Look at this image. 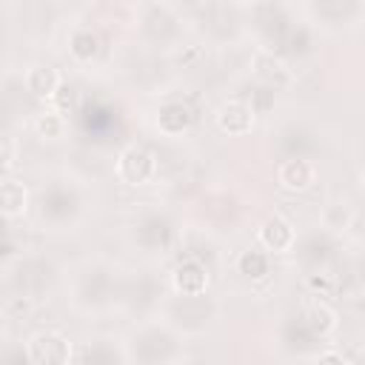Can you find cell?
I'll return each mask as SVG.
<instances>
[{
  "mask_svg": "<svg viewBox=\"0 0 365 365\" xmlns=\"http://www.w3.org/2000/svg\"><path fill=\"white\" fill-rule=\"evenodd\" d=\"M83 211H86V197H83L80 185H74L71 180H51L37 194V217L51 231L74 228L80 222Z\"/></svg>",
  "mask_w": 365,
  "mask_h": 365,
  "instance_id": "6da1fadb",
  "label": "cell"
},
{
  "mask_svg": "<svg viewBox=\"0 0 365 365\" xmlns=\"http://www.w3.org/2000/svg\"><path fill=\"white\" fill-rule=\"evenodd\" d=\"M180 336L168 322H148L143 328H137L125 345L128 362H177L182 359V348H180Z\"/></svg>",
  "mask_w": 365,
  "mask_h": 365,
  "instance_id": "7a4b0ae2",
  "label": "cell"
},
{
  "mask_svg": "<svg viewBox=\"0 0 365 365\" xmlns=\"http://www.w3.org/2000/svg\"><path fill=\"white\" fill-rule=\"evenodd\" d=\"M131 242L143 254H168L177 245V222L157 208H145L131 220Z\"/></svg>",
  "mask_w": 365,
  "mask_h": 365,
  "instance_id": "3957f363",
  "label": "cell"
},
{
  "mask_svg": "<svg viewBox=\"0 0 365 365\" xmlns=\"http://www.w3.org/2000/svg\"><path fill=\"white\" fill-rule=\"evenodd\" d=\"M54 277H57V268L43 254L17 257L9 268V282H11L14 294L26 297V299H40L43 294H48V288L54 285Z\"/></svg>",
  "mask_w": 365,
  "mask_h": 365,
  "instance_id": "277c9868",
  "label": "cell"
},
{
  "mask_svg": "<svg viewBox=\"0 0 365 365\" xmlns=\"http://www.w3.org/2000/svg\"><path fill=\"white\" fill-rule=\"evenodd\" d=\"M214 311L217 305L208 299V291L205 294H174L165 302V322L177 334H200L214 319Z\"/></svg>",
  "mask_w": 365,
  "mask_h": 365,
  "instance_id": "5b68a950",
  "label": "cell"
},
{
  "mask_svg": "<svg viewBox=\"0 0 365 365\" xmlns=\"http://www.w3.org/2000/svg\"><path fill=\"white\" fill-rule=\"evenodd\" d=\"M117 294V279L114 271L103 262H88L77 271L74 277V302L86 311H100L106 308Z\"/></svg>",
  "mask_w": 365,
  "mask_h": 365,
  "instance_id": "8992f818",
  "label": "cell"
},
{
  "mask_svg": "<svg viewBox=\"0 0 365 365\" xmlns=\"http://www.w3.org/2000/svg\"><path fill=\"white\" fill-rule=\"evenodd\" d=\"M114 174L120 182H125L131 188L151 185L160 177V157L145 143H128L114 160Z\"/></svg>",
  "mask_w": 365,
  "mask_h": 365,
  "instance_id": "52a82bcc",
  "label": "cell"
},
{
  "mask_svg": "<svg viewBox=\"0 0 365 365\" xmlns=\"http://www.w3.org/2000/svg\"><path fill=\"white\" fill-rule=\"evenodd\" d=\"M182 34V20L180 14L165 3H151L143 9V17H140V37L154 46V48H168V46H177Z\"/></svg>",
  "mask_w": 365,
  "mask_h": 365,
  "instance_id": "ba28073f",
  "label": "cell"
},
{
  "mask_svg": "<svg viewBox=\"0 0 365 365\" xmlns=\"http://www.w3.org/2000/svg\"><path fill=\"white\" fill-rule=\"evenodd\" d=\"M71 351H74L71 339L57 328L34 331L26 339L29 362H37V365H68L71 362Z\"/></svg>",
  "mask_w": 365,
  "mask_h": 365,
  "instance_id": "9c48e42d",
  "label": "cell"
},
{
  "mask_svg": "<svg viewBox=\"0 0 365 365\" xmlns=\"http://www.w3.org/2000/svg\"><path fill=\"white\" fill-rule=\"evenodd\" d=\"M299 237H297V228L291 220H285L282 214H271L259 222L257 228V245L262 251H268L271 257H279V254H291L297 248Z\"/></svg>",
  "mask_w": 365,
  "mask_h": 365,
  "instance_id": "30bf717a",
  "label": "cell"
},
{
  "mask_svg": "<svg viewBox=\"0 0 365 365\" xmlns=\"http://www.w3.org/2000/svg\"><path fill=\"white\" fill-rule=\"evenodd\" d=\"M319 171L311 157H282L277 165V185L288 194H305L317 185Z\"/></svg>",
  "mask_w": 365,
  "mask_h": 365,
  "instance_id": "8fae6325",
  "label": "cell"
},
{
  "mask_svg": "<svg viewBox=\"0 0 365 365\" xmlns=\"http://www.w3.org/2000/svg\"><path fill=\"white\" fill-rule=\"evenodd\" d=\"M214 125L228 134V137H245L254 131L257 125V111L242 100V97H231L225 103L217 106L214 111Z\"/></svg>",
  "mask_w": 365,
  "mask_h": 365,
  "instance_id": "7c38bea8",
  "label": "cell"
},
{
  "mask_svg": "<svg viewBox=\"0 0 365 365\" xmlns=\"http://www.w3.org/2000/svg\"><path fill=\"white\" fill-rule=\"evenodd\" d=\"M168 279L174 294H205L211 285V271L197 254H188L171 268Z\"/></svg>",
  "mask_w": 365,
  "mask_h": 365,
  "instance_id": "4fadbf2b",
  "label": "cell"
},
{
  "mask_svg": "<svg viewBox=\"0 0 365 365\" xmlns=\"http://www.w3.org/2000/svg\"><path fill=\"white\" fill-rule=\"evenodd\" d=\"M251 71H254V77H257V83H262V86H268V88H274V91H279V88H288L291 83H294V71L288 68V63L279 57V54H274V51H268V48H257L254 51V57H251Z\"/></svg>",
  "mask_w": 365,
  "mask_h": 365,
  "instance_id": "5bb4252c",
  "label": "cell"
},
{
  "mask_svg": "<svg viewBox=\"0 0 365 365\" xmlns=\"http://www.w3.org/2000/svg\"><path fill=\"white\" fill-rule=\"evenodd\" d=\"M71 362H77V365H111V362H128V354H125L123 342H114L108 336H94V339L80 342L71 351Z\"/></svg>",
  "mask_w": 365,
  "mask_h": 365,
  "instance_id": "9a60e30c",
  "label": "cell"
},
{
  "mask_svg": "<svg viewBox=\"0 0 365 365\" xmlns=\"http://www.w3.org/2000/svg\"><path fill=\"white\" fill-rule=\"evenodd\" d=\"M191 125H194V111L182 100H165L154 111V128L168 140H180L182 134L191 131Z\"/></svg>",
  "mask_w": 365,
  "mask_h": 365,
  "instance_id": "2e32d148",
  "label": "cell"
},
{
  "mask_svg": "<svg viewBox=\"0 0 365 365\" xmlns=\"http://www.w3.org/2000/svg\"><path fill=\"white\" fill-rule=\"evenodd\" d=\"M299 325L311 339H328L339 328V314L325 299H311L299 314Z\"/></svg>",
  "mask_w": 365,
  "mask_h": 365,
  "instance_id": "e0dca14e",
  "label": "cell"
},
{
  "mask_svg": "<svg viewBox=\"0 0 365 365\" xmlns=\"http://www.w3.org/2000/svg\"><path fill=\"white\" fill-rule=\"evenodd\" d=\"M359 11H362L359 0H311V14L317 26L345 29L354 20H359Z\"/></svg>",
  "mask_w": 365,
  "mask_h": 365,
  "instance_id": "ac0fdd59",
  "label": "cell"
},
{
  "mask_svg": "<svg viewBox=\"0 0 365 365\" xmlns=\"http://www.w3.org/2000/svg\"><path fill=\"white\" fill-rule=\"evenodd\" d=\"M66 51L68 57L77 63V66H91L100 51H103V43H100V34L86 26V23H77L71 31H68V40H66Z\"/></svg>",
  "mask_w": 365,
  "mask_h": 365,
  "instance_id": "d6986e66",
  "label": "cell"
},
{
  "mask_svg": "<svg viewBox=\"0 0 365 365\" xmlns=\"http://www.w3.org/2000/svg\"><path fill=\"white\" fill-rule=\"evenodd\" d=\"M60 80H63V77H60V71H57L51 63H31V66L26 68V74H23L26 91H29L34 100H43V103L51 100V94L57 91Z\"/></svg>",
  "mask_w": 365,
  "mask_h": 365,
  "instance_id": "ffe728a7",
  "label": "cell"
},
{
  "mask_svg": "<svg viewBox=\"0 0 365 365\" xmlns=\"http://www.w3.org/2000/svg\"><path fill=\"white\" fill-rule=\"evenodd\" d=\"M31 194L23 180L17 177H0V217L3 220H17L29 211Z\"/></svg>",
  "mask_w": 365,
  "mask_h": 365,
  "instance_id": "44dd1931",
  "label": "cell"
},
{
  "mask_svg": "<svg viewBox=\"0 0 365 365\" xmlns=\"http://www.w3.org/2000/svg\"><path fill=\"white\" fill-rule=\"evenodd\" d=\"M277 145L282 148V157H311V151L317 148V140H314V131H308L302 123H288L277 134Z\"/></svg>",
  "mask_w": 365,
  "mask_h": 365,
  "instance_id": "7402d4cb",
  "label": "cell"
},
{
  "mask_svg": "<svg viewBox=\"0 0 365 365\" xmlns=\"http://www.w3.org/2000/svg\"><path fill=\"white\" fill-rule=\"evenodd\" d=\"M31 128H34V134H37L43 143H60V140L68 134V117L60 114L54 106H43V108L34 114Z\"/></svg>",
  "mask_w": 365,
  "mask_h": 365,
  "instance_id": "603a6c76",
  "label": "cell"
},
{
  "mask_svg": "<svg viewBox=\"0 0 365 365\" xmlns=\"http://www.w3.org/2000/svg\"><path fill=\"white\" fill-rule=\"evenodd\" d=\"M319 225H322V231L331 234V237H342V234H348L351 225H354V211H351V205L342 202V200H331V202H325L322 211H319Z\"/></svg>",
  "mask_w": 365,
  "mask_h": 365,
  "instance_id": "cb8c5ba5",
  "label": "cell"
},
{
  "mask_svg": "<svg viewBox=\"0 0 365 365\" xmlns=\"http://www.w3.org/2000/svg\"><path fill=\"white\" fill-rule=\"evenodd\" d=\"M237 274H240L242 279L262 282V279L271 274V254L262 251L259 245L240 251V257H237Z\"/></svg>",
  "mask_w": 365,
  "mask_h": 365,
  "instance_id": "d4e9b609",
  "label": "cell"
},
{
  "mask_svg": "<svg viewBox=\"0 0 365 365\" xmlns=\"http://www.w3.org/2000/svg\"><path fill=\"white\" fill-rule=\"evenodd\" d=\"M48 106H54L60 114H66L68 120L77 114V108H80V91L71 86V83H66V80H60V86H57V91L51 94V100H48Z\"/></svg>",
  "mask_w": 365,
  "mask_h": 365,
  "instance_id": "484cf974",
  "label": "cell"
},
{
  "mask_svg": "<svg viewBox=\"0 0 365 365\" xmlns=\"http://www.w3.org/2000/svg\"><path fill=\"white\" fill-rule=\"evenodd\" d=\"M17 154H20V145H17V140H14L11 134L0 131V171H9V168H14V163H17Z\"/></svg>",
  "mask_w": 365,
  "mask_h": 365,
  "instance_id": "4316f807",
  "label": "cell"
},
{
  "mask_svg": "<svg viewBox=\"0 0 365 365\" xmlns=\"http://www.w3.org/2000/svg\"><path fill=\"white\" fill-rule=\"evenodd\" d=\"M314 362H345V354L342 351H319V354H314Z\"/></svg>",
  "mask_w": 365,
  "mask_h": 365,
  "instance_id": "83f0119b",
  "label": "cell"
},
{
  "mask_svg": "<svg viewBox=\"0 0 365 365\" xmlns=\"http://www.w3.org/2000/svg\"><path fill=\"white\" fill-rule=\"evenodd\" d=\"M165 3H174V0H165Z\"/></svg>",
  "mask_w": 365,
  "mask_h": 365,
  "instance_id": "f1b7e54d",
  "label": "cell"
},
{
  "mask_svg": "<svg viewBox=\"0 0 365 365\" xmlns=\"http://www.w3.org/2000/svg\"><path fill=\"white\" fill-rule=\"evenodd\" d=\"M254 3H257V0H254Z\"/></svg>",
  "mask_w": 365,
  "mask_h": 365,
  "instance_id": "f546056e",
  "label": "cell"
}]
</instances>
